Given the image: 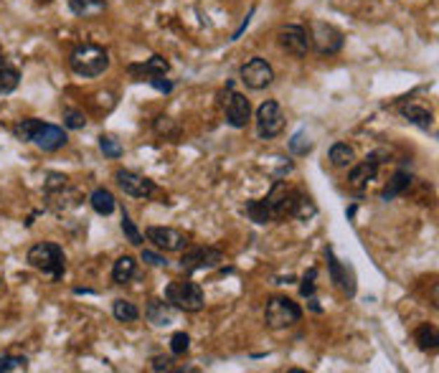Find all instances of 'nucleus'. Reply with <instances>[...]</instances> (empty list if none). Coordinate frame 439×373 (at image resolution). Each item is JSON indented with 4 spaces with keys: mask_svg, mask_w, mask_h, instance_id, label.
I'll return each instance as SVG.
<instances>
[{
    "mask_svg": "<svg viewBox=\"0 0 439 373\" xmlns=\"http://www.w3.org/2000/svg\"><path fill=\"white\" fill-rule=\"evenodd\" d=\"M69 64H72L74 74H79L84 79H94L109 69V53L97 43H81L72 51Z\"/></svg>",
    "mask_w": 439,
    "mask_h": 373,
    "instance_id": "nucleus-1",
    "label": "nucleus"
},
{
    "mask_svg": "<svg viewBox=\"0 0 439 373\" xmlns=\"http://www.w3.org/2000/svg\"><path fill=\"white\" fill-rule=\"evenodd\" d=\"M28 264L39 272L48 274L53 282H59L64 277V269H67V257H64V249L59 244L41 241V244H34L28 249Z\"/></svg>",
    "mask_w": 439,
    "mask_h": 373,
    "instance_id": "nucleus-2",
    "label": "nucleus"
},
{
    "mask_svg": "<svg viewBox=\"0 0 439 373\" xmlns=\"http://www.w3.org/2000/svg\"><path fill=\"white\" fill-rule=\"evenodd\" d=\"M166 300L175 307V310H183V313H201L203 310V290L196 282L180 280L170 282L166 287Z\"/></svg>",
    "mask_w": 439,
    "mask_h": 373,
    "instance_id": "nucleus-3",
    "label": "nucleus"
},
{
    "mask_svg": "<svg viewBox=\"0 0 439 373\" xmlns=\"http://www.w3.org/2000/svg\"><path fill=\"white\" fill-rule=\"evenodd\" d=\"M299 318H302V310L290 297H272V300L266 302L264 323L272 330H282V327L295 325V323H299Z\"/></svg>",
    "mask_w": 439,
    "mask_h": 373,
    "instance_id": "nucleus-4",
    "label": "nucleus"
},
{
    "mask_svg": "<svg viewBox=\"0 0 439 373\" xmlns=\"http://www.w3.org/2000/svg\"><path fill=\"white\" fill-rule=\"evenodd\" d=\"M299 198H302L299 191H295V188H290L287 183L277 180L272 186V191H269V196H266V203L272 208V219H295Z\"/></svg>",
    "mask_w": 439,
    "mask_h": 373,
    "instance_id": "nucleus-5",
    "label": "nucleus"
},
{
    "mask_svg": "<svg viewBox=\"0 0 439 373\" xmlns=\"http://www.w3.org/2000/svg\"><path fill=\"white\" fill-rule=\"evenodd\" d=\"M285 130V112L274 100H266L257 109V133L262 140H272Z\"/></svg>",
    "mask_w": 439,
    "mask_h": 373,
    "instance_id": "nucleus-6",
    "label": "nucleus"
},
{
    "mask_svg": "<svg viewBox=\"0 0 439 373\" xmlns=\"http://www.w3.org/2000/svg\"><path fill=\"white\" fill-rule=\"evenodd\" d=\"M310 46H315V51L323 53V56H333L343 48V34L330 23L315 20L313 34H310Z\"/></svg>",
    "mask_w": 439,
    "mask_h": 373,
    "instance_id": "nucleus-7",
    "label": "nucleus"
},
{
    "mask_svg": "<svg viewBox=\"0 0 439 373\" xmlns=\"http://www.w3.org/2000/svg\"><path fill=\"white\" fill-rule=\"evenodd\" d=\"M239 74H241V81H244L249 89H254V92H262V89H266L274 81V69L269 67L262 56H254V59L246 61Z\"/></svg>",
    "mask_w": 439,
    "mask_h": 373,
    "instance_id": "nucleus-8",
    "label": "nucleus"
},
{
    "mask_svg": "<svg viewBox=\"0 0 439 373\" xmlns=\"http://www.w3.org/2000/svg\"><path fill=\"white\" fill-rule=\"evenodd\" d=\"M224 262V254L213 247H196L188 249L180 259V269L183 272H201V269H216Z\"/></svg>",
    "mask_w": 439,
    "mask_h": 373,
    "instance_id": "nucleus-9",
    "label": "nucleus"
},
{
    "mask_svg": "<svg viewBox=\"0 0 439 373\" xmlns=\"http://www.w3.org/2000/svg\"><path fill=\"white\" fill-rule=\"evenodd\" d=\"M145 239L153 241L160 252H183L188 244L186 233H180L178 229L170 226H150L145 229Z\"/></svg>",
    "mask_w": 439,
    "mask_h": 373,
    "instance_id": "nucleus-10",
    "label": "nucleus"
},
{
    "mask_svg": "<svg viewBox=\"0 0 439 373\" xmlns=\"http://www.w3.org/2000/svg\"><path fill=\"white\" fill-rule=\"evenodd\" d=\"M277 39H280V46L285 48L287 53H292V56H307V51H310V34H307L305 28L297 26V23H290V26L280 28V34H277Z\"/></svg>",
    "mask_w": 439,
    "mask_h": 373,
    "instance_id": "nucleus-11",
    "label": "nucleus"
},
{
    "mask_svg": "<svg viewBox=\"0 0 439 373\" xmlns=\"http://www.w3.org/2000/svg\"><path fill=\"white\" fill-rule=\"evenodd\" d=\"M114 180H117V186H120L127 196H133V198H150V196L155 194L153 180L140 173H135V170H117Z\"/></svg>",
    "mask_w": 439,
    "mask_h": 373,
    "instance_id": "nucleus-12",
    "label": "nucleus"
},
{
    "mask_svg": "<svg viewBox=\"0 0 439 373\" xmlns=\"http://www.w3.org/2000/svg\"><path fill=\"white\" fill-rule=\"evenodd\" d=\"M31 142H34L39 150L43 153H53V150H59V147L67 145V133L56 125H46V122H39L36 127V133L31 135Z\"/></svg>",
    "mask_w": 439,
    "mask_h": 373,
    "instance_id": "nucleus-13",
    "label": "nucleus"
},
{
    "mask_svg": "<svg viewBox=\"0 0 439 373\" xmlns=\"http://www.w3.org/2000/svg\"><path fill=\"white\" fill-rule=\"evenodd\" d=\"M327 266H330V280H333L348 297H353V294H356V274H353L351 266H346L340 259H335L333 249H327Z\"/></svg>",
    "mask_w": 439,
    "mask_h": 373,
    "instance_id": "nucleus-14",
    "label": "nucleus"
},
{
    "mask_svg": "<svg viewBox=\"0 0 439 373\" xmlns=\"http://www.w3.org/2000/svg\"><path fill=\"white\" fill-rule=\"evenodd\" d=\"M46 198H48V206H51L53 211H69V208H76L81 203L79 191L69 188V180L67 183H61V186L46 188Z\"/></svg>",
    "mask_w": 439,
    "mask_h": 373,
    "instance_id": "nucleus-15",
    "label": "nucleus"
},
{
    "mask_svg": "<svg viewBox=\"0 0 439 373\" xmlns=\"http://www.w3.org/2000/svg\"><path fill=\"white\" fill-rule=\"evenodd\" d=\"M252 120V104L246 100L244 94H236L231 92L229 94V102H227V122L236 130L246 127V122Z\"/></svg>",
    "mask_w": 439,
    "mask_h": 373,
    "instance_id": "nucleus-16",
    "label": "nucleus"
},
{
    "mask_svg": "<svg viewBox=\"0 0 439 373\" xmlns=\"http://www.w3.org/2000/svg\"><path fill=\"white\" fill-rule=\"evenodd\" d=\"M145 318L158 327H166V325H173L175 323V307L170 302H163V300H150L145 307Z\"/></svg>",
    "mask_w": 439,
    "mask_h": 373,
    "instance_id": "nucleus-17",
    "label": "nucleus"
},
{
    "mask_svg": "<svg viewBox=\"0 0 439 373\" xmlns=\"http://www.w3.org/2000/svg\"><path fill=\"white\" fill-rule=\"evenodd\" d=\"M376 173H379V163L366 158L360 165H353V170L348 173V183L356 188H366L371 180H376Z\"/></svg>",
    "mask_w": 439,
    "mask_h": 373,
    "instance_id": "nucleus-18",
    "label": "nucleus"
},
{
    "mask_svg": "<svg viewBox=\"0 0 439 373\" xmlns=\"http://www.w3.org/2000/svg\"><path fill=\"white\" fill-rule=\"evenodd\" d=\"M401 117H404L406 122H412V125L421 127V130H429V127L434 125V114L426 109V107H419V104H404L401 107Z\"/></svg>",
    "mask_w": 439,
    "mask_h": 373,
    "instance_id": "nucleus-19",
    "label": "nucleus"
},
{
    "mask_svg": "<svg viewBox=\"0 0 439 373\" xmlns=\"http://www.w3.org/2000/svg\"><path fill=\"white\" fill-rule=\"evenodd\" d=\"M412 186V175L406 173V170H396V173H393V178L389 180V186L384 188V191H381V198L386 201H393L396 198V196H401L406 191V188Z\"/></svg>",
    "mask_w": 439,
    "mask_h": 373,
    "instance_id": "nucleus-20",
    "label": "nucleus"
},
{
    "mask_svg": "<svg viewBox=\"0 0 439 373\" xmlns=\"http://www.w3.org/2000/svg\"><path fill=\"white\" fill-rule=\"evenodd\" d=\"M107 8V0H69V11L79 18H92L100 15Z\"/></svg>",
    "mask_w": 439,
    "mask_h": 373,
    "instance_id": "nucleus-21",
    "label": "nucleus"
},
{
    "mask_svg": "<svg viewBox=\"0 0 439 373\" xmlns=\"http://www.w3.org/2000/svg\"><path fill=\"white\" fill-rule=\"evenodd\" d=\"M18 84H20V72L13 64H8L6 59H0V94L15 92Z\"/></svg>",
    "mask_w": 439,
    "mask_h": 373,
    "instance_id": "nucleus-22",
    "label": "nucleus"
},
{
    "mask_svg": "<svg viewBox=\"0 0 439 373\" xmlns=\"http://www.w3.org/2000/svg\"><path fill=\"white\" fill-rule=\"evenodd\" d=\"M89 203H92V208L100 216H109V213L117 208V201H114L112 191H107V188H97L92 196H89Z\"/></svg>",
    "mask_w": 439,
    "mask_h": 373,
    "instance_id": "nucleus-23",
    "label": "nucleus"
},
{
    "mask_svg": "<svg viewBox=\"0 0 439 373\" xmlns=\"http://www.w3.org/2000/svg\"><path fill=\"white\" fill-rule=\"evenodd\" d=\"M135 269H137V262H135L130 254H125V257H120V259L114 262L112 280L117 282V285H125V282H130L135 277Z\"/></svg>",
    "mask_w": 439,
    "mask_h": 373,
    "instance_id": "nucleus-24",
    "label": "nucleus"
},
{
    "mask_svg": "<svg viewBox=\"0 0 439 373\" xmlns=\"http://www.w3.org/2000/svg\"><path fill=\"white\" fill-rule=\"evenodd\" d=\"M414 340H417V346L421 348V351H437V327L429 325V323H424V325L417 327V333H414Z\"/></svg>",
    "mask_w": 439,
    "mask_h": 373,
    "instance_id": "nucleus-25",
    "label": "nucleus"
},
{
    "mask_svg": "<svg viewBox=\"0 0 439 373\" xmlns=\"http://www.w3.org/2000/svg\"><path fill=\"white\" fill-rule=\"evenodd\" d=\"M246 213H249V219H252L254 224H269V221H272V208H269L266 198L249 201V203H246Z\"/></svg>",
    "mask_w": 439,
    "mask_h": 373,
    "instance_id": "nucleus-26",
    "label": "nucleus"
},
{
    "mask_svg": "<svg viewBox=\"0 0 439 373\" xmlns=\"http://www.w3.org/2000/svg\"><path fill=\"white\" fill-rule=\"evenodd\" d=\"M353 160H356V153H353V147L348 142H335L330 147V163L335 168H348L353 165Z\"/></svg>",
    "mask_w": 439,
    "mask_h": 373,
    "instance_id": "nucleus-27",
    "label": "nucleus"
},
{
    "mask_svg": "<svg viewBox=\"0 0 439 373\" xmlns=\"http://www.w3.org/2000/svg\"><path fill=\"white\" fill-rule=\"evenodd\" d=\"M112 315L120 320V323H135V320L140 318V310H137V305L130 300H114Z\"/></svg>",
    "mask_w": 439,
    "mask_h": 373,
    "instance_id": "nucleus-28",
    "label": "nucleus"
},
{
    "mask_svg": "<svg viewBox=\"0 0 439 373\" xmlns=\"http://www.w3.org/2000/svg\"><path fill=\"white\" fill-rule=\"evenodd\" d=\"M290 150H292L295 155L310 153V150H313V140H310V135H307L305 130H297V133L292 135V140H290Z\"/></svg>",
    "mask_w": 439,
    "mask_h": 373,
    "instance_id": "nucleus-29",
    "label": "nucleus"
},
{
    "mask_svg": "<svg viewBox=\"0 0 439 373\" xmlns=\"http://www.w3.org/2000/svg\"><path fill=\"white\" fill-rule=\"evenodd\" d=\"M122 231H125V236L130 239V244H135V247H142V241H145V236H142L140 231H137V226H135V221L127 216V211H122Z\"/></svg>",
    "mask_w": 439,
    "mask_h": 373,
    "instance_id": "nucleus-30",
    "label": "nucleus"
},
{
    "mask_svg": "<svg viewBox=\"0 0 439 373\" xmlns=\"http://www.w3.org/2000/svg\"><path fill=\"white\" fill-rule=\"evenodd\" d=\"M26 368H28L26 355H3V358H0V373L26 371Z\"/></svg>",
    "mask_w": 439,
    "mask_h": 373,
    "instance_id": "nucleus-31",
    "label": "nucleus"
},
{
    "mask_svg": "<svg viewBox=\"0 0 439 373\" xmlns=\"http://www.w3.org/2000/svg\"><path fill=\"white\" fill-rule=\"evenodd\" d=\"M41 120H34V117H28V120H20L18 125L13 127L15 137H18L20 142H31V135L36 133V127H39Z\"/></svg>",
    "mask_w": 439,
    "mask_h": 373,
    "instance_id": "nucleus-32",
    "label": "nucleus"
},
{
    "mask_svg": "<svg viewBox=\"0 0 439 373\" xmlns=\"http://www.w3.org/2000/svg\"><path fill=\"white\" fill-rule=\"evenodd\" d=\"M64 127H69V130L87 127V114L81 112V109H64Z\"/></svg>",
    "mask_w": 439,
    "mask_h": 373,
    "instance_id": "nucleus-33",
    "label": "nucleus"
},
{
    "mask_svg": "<svg viewBox=\"0 0 439 373\" xmlns=\"http://www.w3.org/2000/svg\"><path fill=\"white\" fill-rule=\"evenodd\" d=\"M100 150L107 155V158H120V155H122L120 140H114L112 135H102V137H100Z\"/></svg>",
    "mask_w": 439,
    "mask_h": 373,
    "instance_id": "nucleus-34",
    "label": "nucleus"
},
{
    "mask_svg": "<svg viewBox=\"0 0 439 373\" xmlns=\"http://www.w3.org/2000/svg\"><path fill=\"white\" fill-rule=\"evenodd\" d=\"M188 348H191V338H188V333H173V338H170V351H173V355H186Z\"/></svg>",
    "mask_w": 439,
    "mask_h": 373,
    "instance_id": "nucleus-35",
    "label": "nucleus"
},
{
    "mask_svg": "<svg viewBox=\"0 0 439 373\" xmlns=\"http://www.w3.org/2000/svg\"><path fill=\"white\" fill-rule=\"evenodd\" d=\"M315 213H318V208H315V203L307 196H302L299 198V206H297V213H295V219L299 221H307V219H313Z\"/></svg>",
    "mask_w": 439,
    "mask_h": 373,
    "instance_id": "nucleus-36",
    "label": "nucleus"
},
{
    "mask_svg": "<svg viewBox=\"0 0 439 373\" xmlns=\"http://www.w3.org/2000/svg\"><path fill=\"white\" fill-rule=\"evenodd\" d=\"M147 84H150V87H155L158 92H163V94L173 92V81L168 79L166 74H155V76H150V79H147Z\"/></svg>",
    "mask_w": 439,
    "mask_h": 373,
    "instance_id": "nucleus-37",
    "label": "nucleus"
},
{
    "mask_svg": "<svg viewBox=\"0 0 439 373\" xmlns=\"http://www.w3.org/2000/svg\"><path fill=\"white\" fill-rule=\"evenodd\" d=\"M315 277H318V269H310V272L302 277V285H299V294H302V297L315 294Z\"/></svg>",
    "mask_w": 439,
    "mask_h": 373,
    "instance_id": "nucleus-38",
    "label": "nucleus"
},
{
    "mask_svg": "<svg viewBox=\"0 0 439 373\" xmlns=\"http://www.w3.org/2000/svg\"><path fill=\"white\" fill-rule=\"evenodd\" d=\"M142 262H147V264H153V266H166V257H160V254L150 252V249H142Z\"/></svg>",
    "mask_w": 439,
    "mask_h": 373,
    "instance_id": "nucleus-39",
    "label": "nucleus"
},
{
    "mask_svg": "<svg viewBox=\"0 0 439 373\" xmlns=\"http://www.w3.org/2000/svg\"><path fill=\"white\" fill-rule=\"evenodd\" d=\"M153 371H173V358L155 355V358H153Z\"/></svg>",
    "mask_w": 439,
    "mask_h": 373,
    "instance_id": "nucleus-40",
    "label": "nucleus"
},
{
    "mask_svg": "<svg viewBox=\"0 0 439 373\" xmlns=\"http://www.w3.org/2000/svg\"><path fill=\"white\" fill-rule=\"evenodd\" d=\"M155 130H158L160 135L175 133V127H173V122H170V117H158V120H155Z\"/></svg>",
    "mask_w": 439,
    "mask_h": 373,
    "instance_id": "nucleus-41",
    "label": "nucleus"
},
{
    "mask_svg": "<svg viewBox=\"0 0 439 373\" xmlns=\"http://www.w3.org/2000/svg\"><path fill=\"white\" fill-rule=\"evenodd\" d=\"M36 3H39V6H48V3H51V0H36Z\"/></svg>",
    "mask_w": 439,
    "mask_h": 373,
    "instance_id": "nucleus-42",
    "label": "nucleus"
},
{
    "mask_svg": "<svg viewBox=\"0 0 439 373\" xmlns=\"http://www.w3.org/2000/svg\"><path fill=\"white\" fill-rule=\"evenodd\" d=\"M0 285H3V280H0Z\"/></svg>",
    "mask_w": 439,
    "mask_h": 373,
    "instance_id": "nucleus-43",
    "label": "nucleus"
}]
</instances>
